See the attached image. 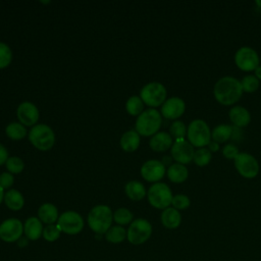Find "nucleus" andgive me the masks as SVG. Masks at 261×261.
Segmentation results:
<instances>
[{
	"label": "nucleus",
	"mask_w": 261,
	"mask_h": 261,
	"mask_svg": "<svg viewBox=\"0 0 261 261\" xmlns=\"http://www.w3.org/2000/svg\"><path fill=\"white\" fill-rule=\"evenodd\" d=\"M243 92L241 81L230 75L220 77L213 88V95L216 101L225 106L238 102L242 97Z\"/></svg>",
	"instance_id": "obj_1"
},
{
	"label": "nucleus",
	"mask_w": 261,
	"mask_h": 261,
	"mask_svg": "<svg viewBox=\"0 0 261 261\" xmlns=\"http://www.w3.org/2000/svg\"><path fill=\"white\" fill-rule=\"evenodd\" d=\"M113 221V213L107 205H96L94 206L87 218L89 227L96 234H105L106 231L111 227Z\"/></svg>",
	"instance_id": "obj_2"
},
{
	"label": "nucleus",
	"mask_w": 261,
	"mask_h": 261,
	"mask_svg": "<svg viewBox=\"0 0 261 261\" xmlns=\"http://www.w3.org/2000/svg\"><path fill=\"white\" fill-rule=\"evenodd\" d=\"M162 124V115L155 108L144 110L136 120V130L144 137L153 136L158 133Z\"/></svg>",
	"instance_id": "obj_3"
},
{
	"label": "nucleus",
	"mask_w": 261,
	"mask_h": 261,
	"mask_svg": "<svg viewBox=\"0 0 261 261\" xmlns=\"http://www.w3.org/2000/svg\"><path fill=\"white\" fill-rule=\"evenodd\" d=\"M187 138L193 147L203 148L208 146L211 138V129L208 123L201 118L192 120L187 128Z\"/></svg>",
	"instance_id": "obj_4"
},
{
	"label": "nucleus",
	"mask_w": 261,
	"mask_h": 261,
	"mask_svg": "<svg viewBox=\"0 0 261 261\" xmlns=\"http://www.w3.org/2000/svg\"><path fill=\"white\" fill-rule=\"evenodd\" d=\"M30 142L41 151L50 150L55 143V134L47 124H36L29 133Z\"/></svg>",
	"instance_id": "obj_5"
},
{
	"label": "nucleus",
	"mask_w": 261,
	"mask_h": 261,
	"mask_svg": "<svg viewBox=\"0 0 261 261\" xmlns=\"http://www.w3.org/2000/svg\"><path fill=\"white\" fill-rule=\"evenodd\" d=\"M147 198L151 206L164 210L171 205L173 195L168 185L158 181L149 188L147 192Z\"/></svg>",
	"instance_id": "obj_6"
},
{
	"label": "nucleus",
	"mask_w": 261,
	"mask_h": 261,
	"mask_svg": "<svg viewBox=\"0 0 261 261\" xmlns=\"http://www.w3.org/2000/svg\"><path fill=\"white\" fill-rule=\"evenodd\" d=\"M166 88L159 82L146 84L140 92V98L144 104L153 108L162 105L166 100Z\"/></svg>",
	"instance_id": "obj_7"
},
{
	"label": "nucleus",
	"mask_w": 261,
	"mask_h": 261,
	"mask_svg": "<svg viewBox=\"0 0 261 261\" xmlns=\"http://www.w3.org/2000/svg\"><path fill=\"white\" fill-rule=\"evenodd\" d=\"M152 234V224L145 218H137L132 221L127 230L126 239L132 245H142L146 243Z\"/></svg>",
	"instance_id": "obj_8"
},
{
	"label": "nucleus",
	"mask_w": 261,
	"mask_h": 261,
	"mask_svg": "<svg viewBox=\"0 0 261 261\" xmlns=\"http://www.w3.org/2000/svg\"><path fill=\"white\" fill-rule=\"evenodd\" d=\"M56 224L60 228L61 232L73 236L80 233L83 230L85 222L80 213L69 210L59 215Z\"/></svg>",
	"instance_id": "obj_9"
},
{
	"label": "nucleus",
	"mask_w": 261,
	"mask_h": 261,
	"mask_svg": "<svg viewBox=\"0 0 261 261\" xmlns=\"http://www.w3.org/2000/svg\"><path fill=\"white\" fill-rule=\"evenodd\" d=\"M234 167L237 171L246 178H254L259 173V163L258 160L250 153L240 152L239 155L233 160Z\"/></svg>",
	"instance_id": "obj_10"
},
{
	"label": "nucleus",
	"mask_w": 261,
	"mask_h": 261,
	"mask_svg": "<svg viewBox=\"0 0 261 261\" xmlns=\"http://www.w3.org/2000/svg\"><path fill=\"white\" fill-rule=\"evenodd\" d=\"M234 63L244 71H252L260 65V57L254 48L243 46L234 54Z\"/></svg>",
	"instance_id": "obj_11"
},
{
	"label": "nucleus",
	"mask_w": 261,
	"mask_h": 261,
	"mask_svg": "<svg viewBox=\"0 0 261 261\" xmlns=\"http://www.w3.org/2000/svg\"><path fill=\"white\" fill-rule=\"evenodd\" d=\"M23 233V224L17 218H8L0 224V240L5 243L17 242Z\"/></svg>",
	"instance_id": "obj_12"
},
{
	"label": "nucleus",
	"mask_w": 261,
	"mask_h": 261,
	"mask_svg": "<svg viewBox=\"0 0 261 261\" xmlns=\"http://www.w3.org/2000/svg\"><path fill=\"white\" fill-rule=\"evenodd\" d=\"M170 153L172 159L175 160L176 163L186 165L193 161L195 149L189 143V141L185 139H177L175 140V142H173L170 149Z\"/></svg>",
	"instance_id": "obj_13"
},
{
	"label": "nucleus",
	"mask_w": 261,
	"mask_h": 261,
	"mask_svg": "<svg viewBox=\"0 0 261 261\" xmlns=\"http://www.w3.org/2000/svg\"><path fill=\"white\" fill-rule=\"evenodd\" d=\"M166 168L163 163L156 159L146 161L141 167V175L151 182H158L165 174Z\"/></svg>",
	"instance_id": "obj_14"
},
{
	"label": "nucleus",
	"mask_w": 261,
	"mask_h": 261,
	"mask_svg": "<svg viewBox=\"0 0 261 261\" xmlns=\"http://www.w3.org/2000/svg\"><path fill=\"white\" fill-rule=\"evenodd\" d=\"M186 110V102L179 97H170L161 105L160 113L166 119H177Z\"/></svg>",
	"instance_id": "obj_15"
},
{
	"label": "nucleus",
	"mask_w": 261,
	"mask_h": 261,
	"mask_svg": "<svg viewBox=\"0 0 261 261\" xmlns=\"http://www.w3.org/2000/svg\"><path fill=\"white\" fill-rule=\"evenodd\" d=\"M16 115L21 124L31 126L37 123L39 119V110L34 103L24 101L18 105Z\"/></svg>",
	"instance_id": "obj_16"
},
{
	"label": "nucleus",
	"mask_w": 261,
	"mask_h": 261,
	"mask_svg": "<svg viewBox=\"0 0 261 261\" xmlns=\"http://www.w3.org/2000/svg\"><path fill=\"white\" fill-rule=\"evenodd\" d=\"M43 222L36 216L29 217L23 223L24 237L30 241H37L43 236Z\"/></svg>",
	"instance_id": "obj_17"
},
{
	"label": "nucleus",
	"mask_w": 261,
	"mask_h": 261,
	"mask_svg": "<svg viewBox=\"0 0 261 261\" xmlns=\"http://www.w3.org/2000/svg\"><path fill=\"white\" fill-rule=\"evenodd\" d=\"M173 144L172 137L167 132H158L153 135L150 139L149 145L153 151L156 152H163L171 148Z\"/></svg>",
	"instance_id": "obj_18"
},
{
	"label": "nucleus",
	"mask_w": 261,
	"mask_h": 261,
	"mask_svg": "<svg viewBox=\"0 0 261 261\" xmlns=\"http://www.w3.org/2000/svg\"><path fill=\"white\" fill-rule=\"evenodd\" d=\"M228 116L230 121L232 122V125L241 128L244 126H247L251 121V114L249 110L239 105L230 108L228 112Z\"/></svg>",
	"instance_id": "obj_19"
},
{
	"label": "nucleus",
	"mask_w": 261,
	"mask_h": 261,
	"mask_svg": "<svg viewBox=\"0 0 261 261\" xmlns=\"http://www.w3.org/2000/svg\"><path fill=\"white\" fill-rule=\"evenodd\" d=\"M161 223L168 229H175L181 223V215L178 210L173 207H168L162 210L160 215Z\"/></svg>",
	"instance_id": "obj_20"
},
{
	"label": "nucleus",
	"mask_w": 261,
	"mask_h": 261,
	"mask_svg": "<svg viewBox=\"0 0 261 261\" xmlns=\"http://www.w3.org/2000/svg\"><path fill=\"white\" fill-rule=\"evenodd\" d=\"M58 217V210L56 206L51 203H44L38 209V218L47 225L57 222Z\"/></svg>",
	"instance_id": "obj_21"
},
{
	"label": "nucleus",
	"mask_w": 261,
	"mask_h": 261,
	"mask_svg": "<svg viewBox=\"0 0 261 261\" xmlns=\"http://www.w3.org/2000/svg\"><path fill=\"white\" fill-rule=\"evenodd\" d=\"M140 135L135 129H130L125 132L120 138V147L125 152H134L140 146Z\"/></svg>",
	"instance_id": "obj_22"
},
{
	"label": "nucleus",
	"mask_w": 261,
	"mask_h": 261,
	"mask_svg": "<svg viewBox=\"0 0 261 261\" xmlns=\"http://www.w3.org/2000/svg\"><path fill=\"white\" fill-rule=\"evenodd\" d=\"M167 177L170 181L180 184L187 180L189 176V170L186 165L180 163H172L166 170Z\"/></svg>",
	"instance_id": "obj_23"
},
{
	"label": "nucleus",
	"mask_w": 261,
	"mask_h": 261,
	"mask_svg": "<svg viewBox=\"0 0 261 261\" xmlns=\"http://www.w3.org/2000/svg\"><path fill=\"white\" fill-rule=\"evenodd\" d=\"M4 202L6 206L13 211L20 210L24 205V199L22 194L14 189L8 190L4 195Z\"/></svg>",
	"instance_id": "obj_24"
},
{
	"label": "nucleus",
	"mask_w": 261,
	"mask_h": 261,
	"mask_svg": "<svg viewBox=\"0 0 261 261\" xmlns=\"http://www.w3.org/2000/svg\"><path fill=\"white\" fill-rule=\"evenodd\" d=\"M124 192L126 196L133 201H140L144 199L147 192L145 186L138 180H130L124 187Z\"/></svg>",
	"instance_id": "obj_25"
},
{
	"label": "nucleus",
	"mask_w": 261,
	"mask_h": 261,
	"mask_svg": "<svg viewBox=\"0 0 261 261\" xmlns=\"http://www.w3.org/2000/svg\"><path fill=\"white\" fill-rule=\"evenodd\" d=\"M231 125L230 124H218L211 130V138L218 144L224 143L230 140Z\"/></svg>",
	"instance_id": "obj_26"
},
{
	"label": "nucleus",
	"mask_w": 261,
	"mask_h": 261,
	"mask_svg": "<svg viewBox=\"0 0 261 261\" xmlns=\"http://www.w3.org/2000/svg\"><path fill=\"white\" fill-rule=\"evenodd\" d=\"M105 239L111 244H120L126 239V229L121 225H113L106 231Z\"/></svg>",
	"instance_id": "obj_27"
},
{
	"label": "nucleus",
	"mask_w": 261,
	"mask_h": 261,
	"mask_svg": "<svg viewBox=\"0 0 261 261\" xmlns=\"http://www.w3.org/2000/svg\"><path fill=\"white\" fill-rule=\"evenodd\" d=\"M5 133L9 139L17 141L23 139L27 136V128L20 122H10L6 126Z\"/></svg>",
	"instance_id": "obj_28"
},
{
	"label": "nucleus",
	"mask_w": 261,
	"mask_h": 261,
	"mask_svg": "<svg viewBox=\"0 0 261 261\" xmlns=\"http://www.w3.org/2000/svg\"><path fill=\"white\" fill-rule=\"evenodd\" d=\"M126 111L133 116H139L144 111V102L140 96H132L125 103Z\"/></svg>",
	"instance_id": "obj_29"
},
{
	"label": "nucleus",
	"mask_w": 261,
	"mask_h": 261,
	"mask_svg": "<svg viewBox=\"0 0 261 261\" xmlns=\"http://www.w3.org/2000/svg\"><path fill=\"white\" fill-rule=\"evenodd\" d=\"M212 159V153L210 152V150L206 147L203 148H198L197 150H195V154H194V158L193 161L196 163V165L198 166H206L210 163Z\"/></svg>",
	"instance_id": "obj_30"
},
{
	"label": "nucleus",
	"mask_w": 261,
	"mask_h": 261,
	"mask_svg": "<svg viewBox=\"0 0 261 261\" xmlns=\"http://www.w3.org/2000/svg\"><path fill=\"white\" fill-rule=\"evenodd\" d=\"M113 220L117 223V225L123 226L132 223L134 220V215L127 208H118L113 213Z\"/></svg>",
	"instance_id": "obj_31"
},
{
	"label": "nucleus",
	"mask_w": 261,
	"mask_h": 261,
	"mask_svg": "<svg viewBox=\"0 0 261 261\" xmlns=\"http://www.w3.org/2000/svg\"><path fill=\"white\" fill-rule=\"evenodd\" d=\"M241 85H242V88H243L244 92L253 93V92L258 90V88L260 86V82L255 75L247 74L242 79Z\"/></svg>",
	"instance_id": "obj_32"
},
{
	"label": "nucleus",
	"mask_w": 261,
	"mask_h": 261,
	"mask_svg": "<svg viewBox=\"0 0 261 261\" xmlns=\"http://www.w3.org/2000/svg\"><path fill=\"white\" fill-rule=\"evenodd\" d=\"M187 126L181 120H174L169 126V134L175 140L185 139L187 136Z\"/></svg>",
	"instance_id": "obj_33"
},
{
	"label": "nucleus",
	"mask_w": 261,
	"mask_h": 261,
	"mask_svg": "<svg viewBox=\"0 0 261 261\" xmlns=\"http://www.w3.org/2000/svg\"><path fill=\"white\" fill-rule=\"evenodd\" d=\"M61 234V230L60 228L58 227L57 224H49V225H46L44 227V230H43V238L45 239V241L49 242V243H52V242H55L59 239Z\"/></svg>",
	"instance_id": "obj_34"
},
{
	"label": "nucleus",
	"mask_w": 261,
	"mask_h": 261,
	"mask_svg": "<svg viewBox=\"0 0 261 261\" xmlns=\"http://www.w3.org/2000/svg\"><path fill=\"white\" fill-rule=\"evenodd\" d=\"M5 165H6L7 170L10 173H12V174L20 173L23 170V167H24L23 161L19 157H17V156L8 157Z\"/></svg>",
	"instance_id": "obj_35"
},
{
	"label": "nucleus",
	"mask_w": 261,
	"mask_h": 261,
	"mask_svg": "<svg viewBox=\"0 0 261 261\" xmlns=\"http://www.w3.org/2000/svg\"><path fill=\"white\" fill-rule=\"evenodd\" d=\"M11 60H12V51L10 47L5 43L0 42V69L8 66Z\"/></svg>",
	"instance_id": "obj_36"
},
{
	"label": "nucleus",
	"mask_w": 261,
	"mask_h": 261,
	"mask_svg": "<svg viewBox=\"0 0 261 261\" xmlns=\"http://www.w3.org/2000/svg\"><path fill=\"white\" fill-rule=\"evenodd\" d=\"M171 205H172L173 208H175L178 211L179 210H185V209L190 207L191 200L185 194H177V195L173 196L172 201H171Z\"/></svg>",
	"instance_id": "obj_37"
},
{
	"label": "nucleus",
	"mask_w": 261,
	"mask_h": 261,
	"mask_svg": "<svg viewBox=\"0 0 261 261\" xmlns=\"http://www.w3.org/2000/svg\"><path fill=\"white\" fill-rule=\"evenodd\" d=\"M239 153H240V151H239L237 145H234L233 143H228V144L224 145V147L222 148V155L226 159L234 160V158L239 155Z\"/></svg>",
	"instance_id": "obj_38"
},
{
	"label": "nucleus",
	"mask_w": 261,
	"mask_h": 261,
	"mask_svg": "<svg viewBox=\"0 0 261 261\" xmlns=\"http://www.w3.org/2000/svg\"><path fill=\"white\" fill-rule=\"evenodd\" d=\"M14 178L10 172H2L0 174V187L4 189H9L13 185Z\"/></svg>",
	"instance_id": "obj_39"
},
{
	"label": "nucleus",
	"mask_w": 261,
	"mask_h": 261,
	"mask_svg": "<svg viewBox=\"0 0 261 261\" xmlns=\"http://www.w3.org/2000/svg\"><path fill=\"white\" fill-rule=\"evenodd\" d=\"M243 137H244L243 129L241 127L231 125V137H230V140L233 141V142H240V141H242Z\"/></svg>",
	"instance_id": "obj_40"
},
{
	"label": "nucleus",
	"mask_w": 261,
	"mask_h": 261,
	"mask_svg": "<svg viewBox=\"0 0 261 261\" xmlns=\"http://www.w3.org/2000/svg\"><path fill=\"white\" fill-rule=\"evenodd\" d=\"M7 159H8V151L2 144H0V166L6 163Z\"/></svg>",
	"instance_id": "obj_41"
},
{
	"label": "nucleus",
	"mask_w": 261,
	"mask_h": 261,
	"mask_svg": "<svg viewBox=\"0 0 261 261\" xmlns=\"http://www.w3.org/2000/svg\"><path fill=\"white\" fill-rule=\"evenodd\" d=\"M207 147H208V149L210 150L211 153H212V152H217V151L219 150V144H218L217 142L213 141V140L210 141V143L208 144Z\"/></svg>",
	"instance_id": "obj_42"
},
{
	"label": "nucleus",
	"mask_w": 261,
	"mask_h": 261,
	"mask_svg": "<svg viewBox=\"0 0 261 261\" xmlns=\"http://www.w3.org/2000/svg\"><path fill=\"white\" fill-rule=\"evenodd\" d=\"M161 162L163 163L164 166L168 165V167H169V166L172 164V157H171V156H168V155H165V156H163Z\"/></svg>",
	"instance_id": "obj_43"
},
{
	"label": "nucleus",
	"mask_w": 261,
	"mask_h": 261,
	"mask_svg": "<svg viewBox=\"0 0 261 261\" xmlns=\"http://www.w3.org/2000/svg\"><path fill=\"white\" fill-rule=\"evenodd\" d=\"M28 241H29V240H28L25 237H24V238H22V237H21V238H20V239H19V240H18L16 243L18 244V246H19L20 248H22V247L27 246V244H28Z\"/></svg>",
	"instance_id": "obj_44"
},
{
	"label": "nucleus",
	"mask_w": 261,
	"mask_h": 261,
	"mask_svg": "<svg viewBox=\"0 0 261 261\" xmlns=\"http://www.w3.org/2000/svg\"><path fill=\"white\" fill-rule=\"evenodd\" d=\"M254 71H255V74H254V75L260 81V80H261V65H259Z\"/></svg>",
	"instance_id": "obj_45"
},
{
	"label": "nucleus",
	"mask_w": 261,
	"mask_h": 261,
	"mask_svg": "<svg viewBox=\"0 0 261 261\" xmlns=\"http://www.w3.org/2000/svg\"><path fill=\"white\" fill-rule=\"evenodd\" d=\"M4 195H5V194H4V190L0 187V204H1L2 201L4 200Z\"/></svg>",
	"instance_id": "obj_46"
},
{
	"label": "nucleus",
	"mask_w": 261,
	"mask_h": 261,
	"mask_svg": "<svg viewBox=\"0 0 261 261\" xmlns=\"http://www.w3.org/2000/svg\"><path fill=\"white\" fill-rule=\"evenodd\" d=\"M255 4H256L259 8H261V0H256V1H255Z\"/></svg>",
	"instance_id": "obj_47"
},
{
	"label": "nucleus",
	"mask_w": 261,
	"mask_h": 261,
	"mask_svg": "<svg viewBox=\"0 0 261 261\" xmlns=\"http://www.w3.org/2000/svg\"><path fill=\"white\" fill-rule=\"evenodd\" d=\"M49 2H50V1H42V3H45V4H46V3H49Z\"/></svg>",
	"instance_id": "obj_48"
},
{
	"label": "nucleus",
	"mask_w": 261,
	"mask_h": 261,
	"mask_svg": "<svg viewBox=\"0 0 261 261\" xmlns=\"http://www.w3.org/2000/svg\"><path fill=\"white\" fill-rule=\"evenodd\" d=\"M260 62H261V58H260Z\"/></svg>",
	"instance_id": "obj_49"
}]
</instances>
